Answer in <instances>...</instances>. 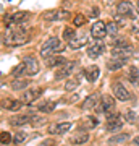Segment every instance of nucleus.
<instances>
[{
  "label": "nucleus",
  "instance_id": "f257e3e1",
  "mask_svg": "<svg viewBox=\"0 0 139 146\" xmlns=\"http://www.w3.org/2000/svg\"><path fill=\"white\" fill-rule=\"evenodd\" d=\"M28 31H29V26H24V23H23L3 37V44H7V46H23L29 41V33Z\"/></svg>",
  "mask_w": 139,
  "mask_h": 146
},
{
  "label": "nucleus",
  "instance_id": "f03ea898",
  "mask_svg": "<svg viewBox=\"0 0 139 146\" xmlns=\"http://www.w3.org/2000/svg\"><path fill=\"white\" fill-rule=\"evenodd\" d=\"M62 49H63L62 41H60L58 37H50V39H47V41L44 42V46H42V49H41V55L44 58H47V57H50L52 54H58Z\"/></svg>",
  "mask_w": 139,
  "mask_h": 146
},
{
  "label": "nucleus",
  "instance_id": "7ed1b4c3",
  "mask_svg": "<svg viewBox=\"0 0 139 146\" xmlns=\"http://www.w3.org/2000/svg\"><path fill=\"white\" fill-rule=\"evenodd\" d=\"M123 122L125 119L121 117V114H110L107 115V130H120L123 127Z\"/></svg>",
  "mask_w": 139,
  "mask_h": 146
},
{
  "label": "nucleus",
  "instance_id": "20e7f679",
  "mask_svg": "<svg viewBox=\"0 0 139 146\" xmlns=\"http://www.w3.org/2000/svg\"><path fill=\"white\" fill-rule=\"evenodd\" d=\"M91 34H92V37H96V41H100V39H103L105 37V34H107V23H103V21H96L92 25V28H91Z\"/></svg>",
  "mask_w": 139,
  "mask_h": 146
},
{
  "label": "nucleus",
  "instance_id": "39448f33",
  "mask_svg": "<svg viewBox=\"0 0 139 146\" xmlns=\"http://www.w3.org/2000/svg\"><path fill=\"white\" fill-rule=\"evenodd\" d=\"M136 52H134V49L131 46H126L123 49H113L112 50V57L113 58H120V60H128V58L134 57Z\"/></svg>",
  "mask_w": 139,
  "mask_h": 146
},
{
  "label": "nucleus",
  "instance_id": "423d86ee",
  "mask_svg": "<svg viewBox=\"0 0 139 146\" xmlns=\"http://www.w3.org/2000/svg\"><path fill=\"white\" fill-rule=\"evenodd\" d=\"M28 13L26 11H15L11 15L5 16V25L7 26H15V25H23V20H26Z\"/></svg>",
  "mask_w": 139,
  "mask_h": 146
},
{
  "label": "nucleus",
  "instance_id": "0eeeda50",
  "mask_svg": "<svg viewBox=\"0 0 139 146\" xmlns=\"http://www.w3.org/2000/svg\"><path fill=\"white\" fill-rule=\"evenodd\" d=\"M76 67V62H67L65 65H62V67H58L57 73H55V80H63L67 78V76H71V72L73 68Z\"/></svg>",
  "mask_w": 139,
  "mask_h": 146
},
{
  "label": "nucleus",
  "instance_id": "6e6552de",
  "mask_svg": "<svg viewBox=\"0 0 139 146\" xmlns=\"http://www.w3.org/2000/svg\"><path fill=\"white\" fill-rule=\"evenodd\" d=\"M23 65H24L26 75H29V76H32V75H36L39 72V63H37L36 58H32V57H26L23 60Z\"/></svg>",
  "mask_w": 139,
  "mask_h": 146
},
{
  "label": "nucleus",
  "instance_id": "1a4fd4ad",
  "mask_svg": "<svg viewBox=\"0 0 139 146\" xmlns=\"http://www.w3.org/2000/svg\"><path fill=\"white\" fill-rule=\"evenodd\" d=\"M100 107H99V110L100 112H103V114H107V115H110V110H113L115 109V99L113 98H110V96H102L100 98Z\"/></svg>",
  "mask_w": 139,
  "mask_h": 146
},
{
  "label": "nucleus",
  "instance_id": "9d476101",
  "mask_svg": "<svg viewBox=\"0 0 139 146\" xmlns=\"http://www.w3.org/2000/svg\"><path fill=\"white\" fill-rule=\"evenodd\" d=\"M112 89H113V94L117 96V99H120V101H128L131 98L129 91L123 86V83H115L112 86Z\"/></svg>",
  "mask_w": 139,
  "mask_h": 146
},
{
  "label": "nucleus",
  "instance_id": "9b49d317",
  "mask_svg": "<svg viewBox=\"0 0 139 146\" xmlns=\"http://www.w3.org/2000/svg\"><path fill=\"white\" fill-rule=\"evenodd\" d=\"M117 13H120L121 16H128V18H134L136 16L134 8L129 2H120L118 7H117Z\"/></svg>",
  "mask_w": 139,
  "mask_h": 146
},
{
  "label": "nucleus",
  "instance_id": "f8f14e48",
  "mask_svg": "<svg viewBox=\"0 0 139 146\" xmlns=\"http://www.w3.org/2000/svg\"><path fill=\"white\" fill-rule=\"evenodd\" d=\"M42 91L41 88H36V89H28L23 96H21V101L23 102H26V104H29V102H34V101L37 99V98H41L42 96Z\"/></svg>",
  "mask_w": 139,
  "mask_h": 146
},
{
  "label": "nucleus",
  "instance_id": "ddd939ff",
  "mask_svg": "<svg viewBox=\"0 0 139 146\" xmlns=\"http://www.w3.org/2000/svg\"><path fill=\"white\" fill-rule=\"evenodd\" d=\"M71 130V123L70 122H63V123H55V125H50L49 128V133L52 135H63L67 131Z\"/></svg>",
  "mask_w": 139,
  "mask_h": 146
},
{
  "label": "nucleus",
  "instance_id": "4468645a",
  "mask_svg": "<svg viewBox=\"0 0 139 146\" xmlns=\"http://www.w3.org/2000/svg\"><path fill=\"white\" fill-rule=\"evenodd\" d=\"M34 119V115L31 114H26V115H13L10 119V123L13 127H20V125H24V123H28V122H31V120Z\"/></svg>",
  "mask_w": 139,
  "mask_h": 146
},
{
  "label": "nucleus",
  "instance_id": "2eb2a0df",
  "mask_svg": "<svg viewBox=\"0 0 139 146\" xmlns=\"http://www.w3.org/2000/svg\"><path fill=\"white\" fill-rule=\"evenodd\" d=\"M63 18H68V11L52 10V11H47L45 15H44V20L45 21H57V20H63Z\"/></svg>",
  "mask_w": 139,
  "mask_h": 146
},
{
  "label": "nucleus",
  "instance_id": "dca6fc26",
  "mask_svg": "<svg viewBox=\"0 0 139 146\" xmlns=\"http://www.w3.org/2000/svg\"><path fill=\"white\" fill-rule=\"evenodd\" d=\"M103 49H105V46H103L100 41H97L96 44H92V46L88 49V55H89L91 58H97L99 55H102Z\"/></svg>",
  "mask_w": 139,
  "mask_h": 146
},
{
  "label": "nucleus",
  "instance_id": "f3484780",
  "mask_svg": "<svg viewBox=\"0 0 139 146\" xmlns=\"http://www.w3.org/2000/svg\"><path fill=\"white\" fill-rule=\"evenodd\" d=\"M84 73H86V78H88V81H91V83H96L99 78V75H100V70H99L97 65H92V67H88L86 70H84Z\"/></svg>",
  "mask_w": 139,
  "mask_h": 146
},
{
  "label": "nucleus",
  "instance_id": "a211bd4d",
  "mask_svg": "<svg viewBox=\"0 0 139 146\" xmlns=\"http://www.w3.org/2000/svg\"><path fill=\"white\" fill-rule=\"evenodd\" d=\"M67 63V58L62 57V55H53V57H47L45 58V65L47 67H62Z\"/></svg>",
  "mask_w": 139,
  "mask_h": 146
},
{
  "label": "nucleus",
  "instance_id": "6ab92c4d",
  "mask_svg": "<svg viewBox=\"0 0 139 146\" xmlns=\"http://www.w3.org/2000/svg\"><path fill=\"white\" fill-rule=\"evenodd\" d=\"M21 106H23V102H20V101H16V99H3L2 101V107L8 109V110H13V112L20 110Z\"/></svg>",
  "mask_w": 139,
  "mask_h": 146
},
{
  "label": "nucleus",
  "instance_id": "aec40b11",
  "mask_svg": "<svg viewBox=\"0 0 139 146\" xmlns=\"http://www.w3.org/2000/svg\"><path fill=\"white\" fill-rule=\"evenodd\" d=\"M88 44V36L86 34H81V36H76L73 41H70V47L71 49H81Z\"/></svg>",
  "mask_w": 139,
  "mask_h": 146
},
{
  "label": "nucleus",
  "instance_id": "412c9836",
  "mask_svg": "<svg viewBox=\"0 0 139 146\" xmlns=\"http://www.w3.org/2000/svg\"><path fill=\"white\" fill-rule=\"evenodd\" d=\"M88 140H89V135L84 130H81V131H78V133H74L70 141H71L73 145H82V143H86Z\"/></svg>",
  "mask_w": 139,
  "mask_h": 146
},
{
  "label": "nucleus",
  "instance_id": "4be33fe9",
  "mask_svg": "<svg viewBox=\"0 0 139 146\" xmlns=\"http://www.w3.org/2000/svg\"><path fill=\"white\" fill-rule=\"evenodd\" d=\"M97 101H99V96L97 94H91V96H88L86 99H84V102H82V109H92V107H96L97 106Z\"/></svg>",
  "mask_w": 139,
  "mask_h": 146
},
{
  "label": "nucleus",
  "instance_id": "5701e85b",
  "mask_svg": "<svg viewBox=\"0 0 139 146\" xmlns=\"http://www.w3.org/2000/svg\"><path fill=\"white\" fill-rule=\"evenodd\" d=\"M125 63H126V60L113 58V60H110V62L107 63V68L110 70V72H115V70H120V68H123V67H125Z\"/></svg>",
  "mask_w": 139,
  "mask_h": 146
},
{
  "label": "nucleus",
  "instance_id": "b1692460",
  "mask_svg": "<svg viewBox=\"0 0 139 146\" xmlns=\"http://www.w3.org/2000/svg\"><path fill=\"white\" fill-rule=\"evenodd\" d=\"M29 86V80H20L16 78L13 80V83H11V89H15V91H20V89H24Z\"/></svg>",
  "mask_w": 139,
  "mask_h": 146
},
{
  "label": "nucleus",
  "instance_id": "393cba45",
  "mask_svg": "<svg viewBox=\"0 0 139 146\" xmlns=\"http://www.w3.org/2000/svg\"><path fill=\"white\" fill-rule=\"evenodd\" d=\"M129 46L128 42H126V39H123V37H113V41H112V47L113 49H123V47Z\"/></svg>",
  "mask_w": 139,
  "mask_h": 146
},
{
  "label": "nucleus",
  "instance_id": "a878e982",
  "mask_svg": "<svg viewBox=\"0 0 139 146\" xmlns=\"http://www.w3.org/2000/svg\"><path fill=\"white\" fill-rule=\"evenodd\" d=\"M55 107H57V102L49 101V102H45V104H41V106H39V110H41V112H45V114H49V112H52Z\"/></svg>",
  "mask_w": 139,
  "mask_h": 146
},
{
  "label": "nucleus",
  "instance_id": "bb28decb",
  "mask_svg": "<svg viewBox=\"0 0 139 146\" xmlns=\"http://www.w3.org/2000/svg\"><path fill=\"white\" fill-rule=\"evenodd\" d=\"M129 138L128 133H118V135H115V136H110V140H108V143H123V141H126Z\"/></svg>",
  "mask_w": 139,
  "mask_h": 146
},
{
  "label": "nucleus",
  "instance_id": "cd10ccee",
  "mask_svg": "<svg viewBox=\"0 0 139 146\" xmlns=\"http://www.w3.org/2000/svg\"><path fill=\"white\" fill-rule=\"evenodd\" d=\"M128 76H129V81H131V83H134V84L139 83V70L136 67L129 68V75Z\"/></svg>",
  "mask_w": 139,
  "mask_h": 146
},
{
  "label": "nucleus",
  "instance_id": "c85d7f7f",
  "mask_svg": "<svg viewBox=\"0 0 139 146\" xmlns=\"http://www.w3.org/2000/svg\"><path fill=\"white\" fill-rule=\"evenodd\" d=\"M107 33L110 34V36L117 37V33H118V25H117L115 21H110V23H107Z\"/></svg>",
  "mask_w": 139,
  "mask_h": 146
},
{
  "label": "nucleus",
  "instance_id": "c756f323",
  "mask_svg": "<svg viewBox=\"0 0 139 146\" xmlns=\"http://www.w3.org/2000/svg\"><path fill=\"white\" fill-rule=\"evenodd\" d=\"M78 84H79V78L68 80L67 83H65V89H67V91H74V89L78 88Z\"/></svg>",
  "mask_w": 139,
  "mask_h": 146
},
{
  "label": "nucleus",
  "instance_id": "7c9ffc66",
  "mask_svg": "<svg viewBox=\"0 0 139 146\" xmlns=\"http://www.w3.org/2000/svg\"><path fill=\"white\" fill-rule=\"evenodd\" d=\"M63 37L70 42V41H73V39L76 37V33H74L73 28H65V31H63Z\"/></svg>",
  "mask_w": 139,
  "mask_h": 146
},
{
  "label": "nucleus",
  "instance_id": "2f4dec72",
  "mask_svg": "<svg viewBox=\"0 0 139 146\" xmlns=\"http://www.w3.org/2000/svg\"><path fill=\"white\" fill-rule=\"evenodd\" d=\"M84 23H86V16L84 15H76L74 16V20H73V25H74L76 28L84 26Z\"/></svg>",
  "mask_w": 139,
  "mask_h": 146
},
{
  "label": "nucleus",
  "instance_id": "473e14b6",
  "mask_svg": "<svg viewBox=\"0 0 139 146\" xmlns=\"http://www.w3.org/2000/svg\"><path fill=\"white\" fill-rule=\"evenodd\" d=\"M136 119H138V115H136V112H134V110H128V112H126V115H125V120H126V122H129V123H134V122H136Z\"/></svg>",
  "mask_w": 139,
  "mask_h": 146
},
{
  "label": "nucleus",
  "instance_id": "72a5a7b5",
  "mask_svg": "<svg viewBox=\"0 0 139 146\" xmlns=\"http://www.w3.org/2000/svg\"><path fill=\"white\" fill-rule=\"evenodd\" d=\"M23 73H26V72H24V65L21 63V65H18V67H15L11 70V76H20Z\"/></svg>",
  "mask_w": 139,
  "mask_h": 146
},
{
  "label": "nucleus",
  "instance_id": "f704fd0d",
  "mask_svg": "<svg viewBox=\"0 0 139 146\" xmlns=\"http://www.w3.org/2000/svg\"><path fill=\"white\" fill-rule=\"evenodd\" d=\"M97 125H99V120L94 119V117H89L88 122L84 123V128H94V127H97Z\"/></svg>",
  "mask_w": 139,
  "mask_h": 146
},
{
  "label": "nucleus",
  "instance_id": "c9c22d12",
  "mask_svg": "<svg viewBox=\"0 0 139 146\" xmlns=\"http://www.w3.org/2000/svg\"><path fill=\"white\" fill-rule=\"evenodd\" d=\"M0 140H2V145H8L11 141V135L8 131H2V133H0Z\"/></svg>",
  "mask_w": 139,
  "mask_h": 146
},
{
  "label": "nucleus",
  "instance_id": "e433bc0d",
  "mask_svg": "<svg viewBox=\"0 0 139 146\" xmlns=\"http://www.w3.org/2000/svg\"><path fill=\"white\" fill-rule=\"evenodd\" d=\"M26 140V133H23V131H20V133H16L15 138H13V141H15V145H21V143H24Z\"/></svg>",
  "mask_w": 139,
  "mask_h": 146
},
{
  "label": "nucleus",
  "instance_id": "4c0bfd02",
  "mask_svg": "<svg viewBox=\"0 0 139 146\" xmlns=\"http://www.w3.org/2000/svg\"><path fill=\"white\" fill-rule=\"evenodd\" d=\"M42 123H45V119H44V117H36V115H34V119L31 120L32 127H39V125H42Z\"/></svg>",
  "mask_w": 139,
  "mask_h": 146
},
{
  "label": "nucleus",
  "instance_id": "58836bf2",
  "mask_svg": "<svg viewBox=\"0 0 139 146\" xmlns=\"http://www.w3.org/2000/svg\"><path fill=\"white\" fill-rule=\"evenodd\" d=\"M115 23L118 26H125V16H121L120 13H115Z\"/></svg>",
  "mask_w": 139,
  "mask_h": 146
},
{
  "label": "nucleus",
  "instance_id": "ea45409f",
  "mask_svg": "<svg viewBox=\"0 0 139 146\" xmlns=\"http://www.w3.org/2000/svg\"><path fill=\"white\" fill-rule=\"evenodd\" d=\"M44 146H55V141L53 140H45L44 141Z\"/></svg>",
  "mask_w": 139,
  "mask_h": 146
},
{
  "label": "nucleus",
  "instance_id": "a19ab883",
  "mask_svg": "<svg viewBox=\"0 0 139 146\" xmlns=\"http://www.w3.org/2000/svg\"><path fill=\"white\" fill-rule=\"evenodd\" d=\"M99 8H92V11H91V16H99Z\"/></svg>",
  "mask_w": 139,
  "mask_h": 146
},
{
  "label": "nucleus",
  "instance_id": "79ce46f5",
  "mask_svg": "<svg viewBox=\"0 0 139 146\" xmlns=\"http://www.w3.org/2000/svg\"><path fill=\"white\" fill-rule=\"evenodd\" d=\"M133 143H134L136 146H139V136H136V138H134V140H133Z\"/></svg>",
  "mask_w": 139,
  "mask_h": 146
},
{
  "label": "nucleus",
  "instance_id": "37998d69",
  "mask_svg": "<svg viewBox=\"0 0 139 146\" xmlns=\"http://www.w3.org/2000/svg\"><path fill=\"white\" fill-rule=\"evenodd\" d=\"M138 7H139V0H138Z\"/></svg>",
  "mask_w": 139,
  "mask_h": 146
},
{
  "label": "nucleus",
  "instance_id": "c03bdc74",
  "mask_svg": "<svg viewBox=\"0 0 139 146\" xmlns=\"http://www.w3.org/2000/svg\"><path fill=\"white\" fill-rule=\"evenodd\" d=\"M126 2H131V0H126Z\"/></svg>",
  "mask_w": 139,
  "mask_h": 146
},
{
  "label": "nucleus",
  "instance_id": "a18cd8bd",
  "mask_svg": "<svg viewBox=\"0 0 139 146\" xmlns=\"http://www.w3.org/2000/svg\"><path fill=\"white\" fill-rule=\"evenodd\" d=\"M138 84H139V83H138Z\"/></svg>",
  "mask_w": 139,
  "mask_h": 146
}]
</instances>
